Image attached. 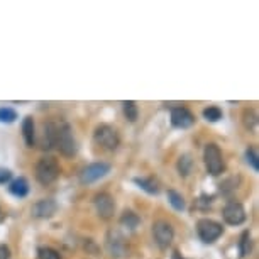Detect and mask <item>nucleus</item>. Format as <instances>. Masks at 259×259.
Listing matches in <instances>:
<instances>
[{
    "mask_svg": "<svg viewBox=\"0 0 259 259\" xmlns=\"http://www.w3.org/2000/svg\"><path fill=\"white\" fill-rule=\"evenodd\" d=\"M22 136L26 144L29 148H32L34 143H36V131H34V120L31 115H27L22 122Z\"/></svg>",
    "mask_w": 259,
    "mask_h": 259,
    "instance_id": "obj_13",
    "label": "nucleus"
},
{
    "mask_svg": "<svg viewBox=\"0 0 259 259\" xmlns=\"http://www.w3.org/2000/svg\"><path fill=\"white\" fill-rule=\"evenodd\" d=\"M37 259H61V256H60V252L53 247H39Z\"/></svg>",
    "mask_w": 259,
    "mask_h": 259,
    "instance_id": "obj_22",
    "label": "nucleus"
},
{
    "mask_svg": "<svg viewBox=\"0 0 259 259\" xmlns=\"http://www.w3.org/2000/svg\"><path fill=\"white\" fill-rule=\"evenodd\" d=\"M139 224H141L139 215L134 213L133 210H125V212L122 213V217H120V226L122 227L129 229V231H134V229L138 227Z\"/></svg>",
    "mask_w": 259,
    "mask_h": 259,
    "instance_id": "obj_16",
    "label": "nucleus"
},
{
    "mask_svg": "<svg viewBox=\"0 0 259 259\" xmlns=\"http://www.w3.org/2000/svg\"><path fill=\"white\" fill-rule=\"evenodd\" d=\"M12 178V171L7 168H0V185H6L11 182Z\"/></svg>",
    "mask_w": 259,
    "mask_h": 259,
    "instance_id": "obj_26",
    "label": "nucleus"
},
{
    "mask_svg": "<svg viewBox=\"0 0 259 259\" xmlns=\"http://www.w3.org/2000/svg\"><path fill=\"white\" fill-rule=\"evenodd\" d=\"M94 141L95 144L102 146L104 149L114 151L119 148L120 144V136L119 133L109 124H100L97 129L94 131Z\"/></svg>",
    "mask_w": 259,
    "mask_h": 259,
    "instance_id": "obj_4",
    "label": "nucleus"
},
{
    "mask_svg": "<svg viewBox=\"0 0 259 259\" xmlns=\"http://www.w3.org/2000/svg\"><path fill=\"white\" fill-rule=\"evenodd\" d=\"M239 247H241V256H246V254L251 252L252 242H251V234H249V231H246L242 234L241 242H239Z\"/></svg>",
    "mask_w": 259,
    "mask_h": 259,
    "instance_id": "obj_23",
    "label": "nucleus"
},
{
    "mask_svg": "<svg viewBox=\"0 0 259 259\" xmlns=\"http://www.w3.org/2000/svg\"><path fill=\"white\" fill-rule=\"evenodd\" d=\"M203 117H205V120H208V122H217L222 119V110L215 105L207 107V109L203 110Z\"/></svg>",
    "mask_w": 259,
    "mask_h": 259,
    "instance_id": "obj_21",
    "label": "nucleus"
},
{
    "mask_svg": "<svg viewBox=\"0 0 259 259\" xmlns=\"http://www.w3.org/2000/svg\"><path fill=\"white\" fill-rule=\"evenodd\" d=\"M0 259H11V249L0 244Z\"/></svg>",
    "mask_w": 259,
    "mask_h": 259,
    "instance_id": "obj_27",
    "label": "nucleus"
},
{
    "mask_svg": "<svg viewBox=\"0 0 259 259\" xmlns=\"http://www.w3.org/2000/svg\"><path fill=\"white\" fill-rule=\"evenodd\" d=\"M244 124H246L247 129L254 131V127H256V124H257L256 112H254V110H246V112H244Z\"/></svg>",
    "mask_w": 259,
    "mask_h": 259,
    "instance_id": "obj_24",
    "label": "nucleus"
},
{
    "mask_svg": "<svg viewBox=\"0 0 259 259\" xmlns=\"http://www.w3.org/2000/svg\"><path fill=\"white\" fill-rule=\"evenodd\" d=\"M9 192H11L14 197H26V195L29 193V183L26 178H17L14 180V182L9 185Z\"/></svg>",
    "mask_w": 259,
    "mask_h": 259,
    "instance_id": "obj_15",
    "label": "nucleus"
},
{
    "mask_svg": "<svg viewBox=\"0 0 259 259\" xmlns=\"http://www.w3.org/2000/svg\"><path fill=\"white\" fill-rule=\"evenodd\" d=\"M197 234L202 242L212 244L224 234V227L222 224L215 222L212 219H200L197 222Z\"/></svg>",
    "mask_w": 259,
    "mask_h": 259,
    "instance_id": "obj_5",
    "label": "nucleus"
},
{
    "mask_svg": "<svg viewBox=\"0 0 259 259\" xmlns=\"http://www.w3.org/2000/svg\"><path fill=\"white\" fill-rule=\"evenodd\" d=\"M192 166H193V159L190 154H183L180 156L178 163H177V168H178V173L180 177H188L192 173Z\"/></svg>",
    "mask_w": 259,
    "mask_h": 259,
    "instance_id": "obj_17",
    "label": "nucleus"
},
{
    "mask_svg": "<svg viewBox=\"0 0 259 259\" xmlns=\"http://www.w3.org/2000/svg\"><path fill=\"white\" fill-rule=\"evenodd\" d=\"M122 109H124V115H125V119L129 120V122H136V120H138L139 109H138V105H136V102L125 100L124 104H122Z\"/></svg>",
    "mask_w": 259,
    "mask_h": 259,
    "instance_id": "obj_18",
    "label": "nucleus"
},
{
    "mask_svg": "<svg viewBox=\"0 0 259 259\" xmlns=\"http://www.w3.org/2000/svg\"><path fill=\"white\" fill-rule=\"evenodd\" d=\"M94 205H95V210H97V213H99L100 219L109 221V219L114 217L115 202H114V198H112L109 193H105V192L97 193L95 198H94Z\"/></svg>",
    "mask_w": 259,
    "mask_h": 259,
    "instance_id": "obj_8",
    "label": "nucleus"
},
{
    "mask_svg": "<svg viewBox=\"0 0 259 259\" xmlns=\"http://www.w3.org/2000/svg\"><path fill=\"white\" fill-rule=\"evenodd\" d=\"M4 219H6V213H4V212H2V208H0V222H2Z\"/></svg>",
    "mask_w": 259,
    "mask_h": 259,
    "instance_id": "obj_29",
    "label": "nucleus"
},
{
    "mask_svg": "<svg viewBox=\"0 0 259 259\" xmlns=\"http://www.w3.org/2000/svg\"><path fill=\"white\" fill-rule=\"evenodd\" d=\"M246 158H247V163L254 168V171H257V169H259V161H257V153H256V149H254V148H249V149L246 151Z\"/></svg>",
    "mask_w": 259,
    "mask_h": 259,
    "instance_id": "obj_25",
    "label": "nucleus"
},
{
    "mask_svg": "<svg viewBox=\"0 0 259 259\" xmlns=\"http://www.w3.org/2000/svg\"><path fill=\"white\" fill-rule=\"evenodd\" d=\"M153 236H154V242L158 244L159 249H168L175 237L173 226L166 221L154 222L153 224Z\"/></svg>",
    "mask_w": 259,
    "mask_h": 259,
    "instance_id": "obj_6",
    "label": "nucleus"
},
{
    "mask_svg": "<svg viewBox=\"0 0 259 259\" xmlns=\"http://www.w3.org/2000/svg\"><path fill=\"white\" fill-rule=\"evenodd\" d=\"M53 146L60 149V153L66 158L76 154L78 146L75 141V136L71 133V127L66 122H53Z\"/></svg>",
    "mask_w": 259,
    "mask_h": 259,
    "instance_id": "obj_1",
    "label": "nucleus"
},
{
    "mask_svg": "<svg viewBox=\"0 0 259 259\" xmlns=\"http://www.w3.org/2000/svg\"><path fill=\"white\" fill-rule=\"evenodd\" d=\"M58 177H60V164L55 158L51 156H46V158H41L36 164V180L41 185H51L53 182H56Z\"/></svg>",
    "mask_w": 259,
    "mask_h": 259,
    "instance_id": "obj_2",
    "label": "nucleus"
},
{
    "mask_svg": "<svg viewBox=\"0 0 259 259\" xmlns=\"http://www.w3.org/2000/svg\"><path fill=\"white\" fill-rule=\"evenodd\" d=\"M171 124H173V127H178V129H188L195 124V115L187 107H175L171 110Z\"/></svg>",
    "mask_w": 259,
    "mask_h": 259,
    "instance_id": "obj_10",
    "label": "nucleus"
},
{
    "mask_svg": "<svg viewBox=\"0 0 259 259\" xmlns=\"http://www.w3.org/2000/svg\"><path fill=\"white\" fill-rule=\"evenodd\" d=\"M134 183L138 185L139 188H143L144 192H148L151 195H158L159 193V183L158 180L149 177V178H134Z\"/></svg>",
    "mask_w": 259,
    "mask_h": 259,
    "instance_id": "obj_14",
    "label": "nucleus"
},
{
    "mask_svg": "<svg viewBox=\"0 0 259 259\" xmlns=\"http://www.w3.org/2000/svg\"><path fill=\"white\" fill-rule=\"evenodd\" d=\"M203 163L212 177H219V175H222L226 171V161H224L222 151L213 143H210L203 148Z\"/></svg>",
    "mask_w": 259,
    "mask_h": 259,
    "instance_id": "obj_3",
    "label": "nucleus"
},
{
    "mask_svg": "<svg viewBox=\"0 0 259 259\" xmlns=\"http://www.w3.org/2000/svg\"><path fill=\"white\" fill-rule=\"evenodd\" d=\"M222 217L229 226H241V224L246 221V210H244V207L239 202L232 200V202H229L226 207H224Z\"/></svg>",
    "mask_w": 259,
    "mask_h": 259,
    "instance_id": "obj_9",
    "label": "nucleus"
},
{
    "mask_svg": "<svg viewBox=\"0 0 259 259\" xmlns=\"http://www.w3.org/2000/svg\"><path fill=\"white\" fill-rule=\"evenodd\" d=\"M171 259H185V257H183L178 251H175V252H173V257H171Z\"/></svg>",
    "mask_w": 259,
    "mask_h": 259,
    "instance_id": "obj_28",
    "label": "nucleus"
},
{
    "mask_svg": "<svg viewBox=\"0 0 259 259\" xmlns=\"http://www.w3.org/2000/svg\"><path fill=\"white\" fill-rule=\"evenodd\" d=\"M56 210H58V203L55 200L42 198L32 205L31 212H32V217H36V219H50L56 213Z\"/></svg>",
    "mask_w": 259,
    "mask_h": 259,
    "instance_id": "obj_11",
    "label": "nucleus"
},
{
    "mask_svg": "<svg viewBox=\"0 0 259 259\" xmlns=\"http://www.w3.org/2000/svg\"><path fill=\"white\" fill-rule=\"evenodd\" d=\"M107 247L112 252V256H124L125 252L124 237L119 232H109V236H107Z\"/></svg>",
    "mask_w": 259,
    "mask_h": 259,
    "instance_id": "obj_12",
    "label": "nucleus"
},
{
    "mask_svg": "<svg viewBox=\"0 0 259 259\" xmlns=\"http://www.w3.org/2000/svg\"><path fill=\"white\" fill-rule=\"evenodd\" d=\"M110 171V164L107 163H92L81 169L80 173V183L81 185H90L95 183L97 180L104 178L107 173Z\"/></svg>",
    "mask_w": 259,
    "mask_h": 259,
    "instance_id": "obj_7",
    "label": "nucleus"
},
{
    "mask_svg": "<svg viewBox=\"0 0 259 259\" xmlns=\"http://www.w3.org/2000/svg\"><path fill=\"white\" fill-rule=\"evenodd\" d=\"M17 119V112L11 107H0V122L4 124H12Z\"/></svg>",
    "mask_w": 259,
    "mask_h": 259,
    "instance_id": "obj_20",
    "label": "nucleus"
},
{
    "mask_svg": "<svg viewBox=\"0 0 259 259\" xmlns=\"http://www.w3.org/2000/svg\"><path fill=\"white\" fill-rule=\"evenodd\" d=\"M168 200H169L171 207H173L175 210H183L185 208L183 195L178 193L177 190H168Z\"/></svg>",
    "mask_w": 259,
    "mask_h": 259,
    "instance_id": "obj_19",
    "label": "nucleus"
}]
</instances>
